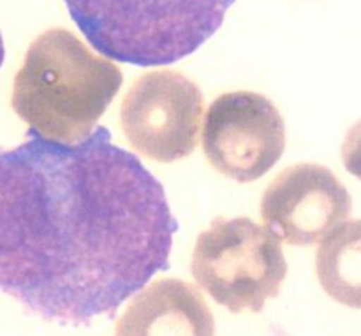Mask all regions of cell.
<instances>
[{
	"label": "cell",
	"instance_id": "cell-1",
	"mask_svg": "<svg viewBox=\"0 0 361 336\" xmlns=\"http://www.w3.org/2000/svg\"><path fill=\"white\" fill-rule=\"evenodd\" d=\"M176 231L164 187L106 127L0 150V291L44 321L115 317L168 270Z\"/></svg>",
	"mask_w": 361,
	"mask_h": 336
},
{
	"label": "cell",
	"instance_id": "cell-2",
	"mask_svg": "<svg viewBox=\"0 0 361 336\" xmlns=\"http://www.w3.org/2000/svg\"><path fill=\"white\" fill-rule=\"evenodd\" d=\"M122 80L111 60L94 55L73 32L49 28L28 48L11 106L28 134L76 144L94 132Z\"/></svg>",
	"mask_w": 361,
	"mask_h": 336
},
{
	"label": "cell",
	"instance_id": "cell-3",
	"mask_svg": "<svg viewBox=\"0 0 361 336\" xmlns=\"http://www.w3.org/2000/svg\"><path fill=\"white\" fill-rule=\"evenodd\" d=\"M87 41L108 58L141 67L192 55L236 0H63Z\"/></svg>",
	"mask_w": 361,
	"mask_h": 336
},
{
	"label": "cell",
	"instance_id": "cell-4",
	"mask_svg": "<svg viewBox=\"0 0 361 336\" xmlns=\"http://www.w3.org/2000/svg\"><path fill=\"white\" fill-rule=\"evenodd\" d=\"M190 271L229 312L259 313L281 292L288 263L274 231L247 217H217L197 236Z\"/></svg>",
	"mask_w": 361,
	"mask_h": 336
},
{
	"label": "cell",
	"instance_id": "cell-5",
	"mask_svg": "<svg viewBox=\"0 0 361 336\" xmlns=\"http://www.w3.org/2000/svg\"><path fill=\"white\" fill-rule=\"evenodd\" d=\"M203 106L194 81L175 70H154L129 88L120 106V123L137 154L168 164L196 150Z\"/></svg>",
	"mask_w": 361,
	"mask_h": 336
},
{
	"label": "cell",
	"instance_id": "cell-6",
	"mask_svg": "<svg viewBox=\"0 0 361 336\" xmlns=\"http://www.w3.org/2000/svg\"><path fill=\"white\" fill-rule=\"evenodd\" d=\"M203 151L221 175L249 183L267 175L286 150V123L277 106L256 92H228L204 115Z\"/></svg>",
	"mask_w": 361,
	"mask_h": 336
},
{
	"label": "cell",
	"instance_id": "cell-7",
	"mask_svg": "<svg viewBox=\"0 0 361 336\" xmlns=\"http://www.w3.org/2000/svg\"><path fill=\"white\" fill-rule=\"evenodd\" d=\"M348 189L328 168L296 164L282 171L264 190L261 218L281 242L312 247L349 217Z\"/></svg>",
	"mask_w": 361,
	"mask_h": 336
},
{
	"label": "cell",
	"instance_id": "cell-8",
	"mask_svg": "<svg viewBox=\"0 0 361 336\" xmlns=\"http://www.w3.org/2000/svg\"><path fill=\"white\" fill-rule=\"evenodd\" d=\"M215 319L194 285L159 278L134 296L115 336H214Z\"/></svg>",
	"mask_w": 361,
	"mask_h": 336
},
{
	"label": "cell",
	"instance_id": "cell-9",
	"mask_svg": "<svg viewBox=\"0 0 361 336\" xmlns=\"http://www.w3.org/2000/svg\"><path fill=\"white\" fill-rule=\"evenodd\" d=\"M316 273L331 299L361 310V218L342 222L321 239Z\"/></svg>",
	"mask_w": 361,
	"mask_h": 336
},
{
	"label": "cell",
	"instance_id": "cell-10",
	"mask_svg": "<svg viewBox=\"0 0 361 336\" xmlns=\"http://www.w3.org/2000/svg\"><path fill=\"white\" fill-rule=\"evenodd\" d=\"M342 162L353 176L361 180V120L345 134L342 143Z\"/></svg>",
	"mask_w": 361,
	"mask_h": 336
},
{
	"label": "cell",
	"instance_id": "cell-11",
	"mask_svg": "<svg viewBox=\"0 0 361 336\" xmlns=\"http://www.w3.org/2000/svg\"><path fill=\"white\" fill-rule=\"evenodd\" d=\"M4 58H6V48H4V39H2V34H0V67H2Z\"/></svg>",
	"mask_w": 361,
	"mask_h": 336
}]
</instances>
